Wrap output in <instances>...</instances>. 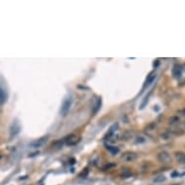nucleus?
Listing matches in <instances>:
<instances>
[{
    "instance_id": "nucleus-1",
    "label": "nucleus",
    "mask_w": 185,
    "mask_h": 185,
    "mask_svg": "<svg viewBox=\"0 0 185 185\" xmlns=\"http://www.w3.org/2000/svg\"><path fill=\"white\" fill-rule=\"evenodd\" d=\"M72 103H73V97H72V95H68L65 99H64L63 103H62V106H61V109H60L61 115H67L68 112H69L70 109H71Z\"/></svg>"
},
{
    "instance_id": "nucleus-2",
    "label": "nucleus",
    "mask_w": 185,
    "mask_h": 185,
    "mask_svg": "<svg viewBox=\"0 0 185 185\" xmlns=\"http://www.w3.org/2000/svg\"><path fill=\"white\" fill-rule=\"evenodd\" d=\"M47 141H48V138L44 137V138L40 139V140H37L35 141H33V143L30 144V146L34 147V148H36V147H41V146H44L46 143H47Z\"/></svg>"
},
{
    "instance_id": "nucleus-3",
    "label": "nucleus",
    "mask_w": 185,
    "mask_h": 185,
    "mask_svg": "<svg viewBox=\"0 0 185 185\" xmlns=\"http://www.w3.org/2000/svg\"><path fill=\"white\" fill-rule=\"evenodd\" d=\"M157 158L160 162H164V163H168L171 161V156L169 155V153L167 152H160L157 156Z\"/></svg>"
},
{
    "instance_id": "nucleus-4",
    "label": "nucleus",
    "mask_w": 185,
    "mask_h": 185,
    "mask_svg": "<svg viewBox=\"0 0 185 185\" xmlns=\"http://www.w3.org/2000/svg\"><path fill=\"white\" fill-rule=\"evenodd\" d=\"M136 159H137V154L132 153V152H127L122 156V160H124V161H126V162L135 161Z\"/></svg>"
},
{
    "instance_id": "nucleus-5",
    "label": "nucleus",
    "mask_w": 185,
    "mask_h": 185,
    "mask_svg": "<svg viewBox=\"0 0 185 185\" xmlns=\"http://www.w3.org/2000/svg\"><path fill=\"white\" fill-rule=\"evenodd\" d=\"M78 141H79V138L77 137V136H74V135L68 137L67 140H66V143H67V144H69V146H74V144H76Z\"/></svg>"
},
{
    "instance_id": "nucleus-6",
    "label": "nucleus",
    "mask_w": 185,
    "mask_h": 185,
    "mask_svg": "<svg viewBox=\"0 0 185 185\" xmlns=\"http://www.w3.org/2000/svg\"><path fill=\"white\" fill-rule=\"evenodd\" d=\"M172 75H174L175 78H180L181 76V68L179 66H174V69H172Z\"/></svg>"
},
{
    "instance_id": "nucleus-7",
    "label": "nucleus",
    "mask_w": 185,
    "mask_h": 185,
    "mask_svg": "<svg viewBox=\"0 0 185 185\" xmlns=\"http://www.w3.org/2000/svg\"><path fill=\"white\" fill-rule=\"evenodd\" d=\"M175 158H177V162H179L180 164H185V155L181 152H177L175 154Z\"/></svg>"
},
{
    "instance_id": "nucleus-8",
    "label": "nucleus",
    "mask_w": 185,
    "mask_h": 185,
    "mask_svg": "<svg viewBox=\"0 0 185 185\" xmlns=\"http://www.w3.org/2000/svg\"><path fill=\"white\" fill-rule=\"evenodd\" d=\"M155 78H156V75H155V74H151V75H149V76H148V78L146 79V84H144V87H146V86H148V85L154 81V79H155Z\"/></svg>"
},
{
    "instance_id": "nucleus-9",
    "label": "nucleus",
    "mask_w": 185,
    "mask_h": 185,
    "mask_svg": "<svg viewBox=\"0 0 185 185\" xmlns=\"http://www.w3.org/2000/svg\"><path fill=\"white\" fill-rule=\"evenodd\" d=\"M107 148L110 150V153L113 154H116L117 152H119V149L117 148V147H113V146H107Z\"/></svg>"
},
{
    "instance_id": "nucleus-10",
    "label": "nucleus",
    "mask_w": 185,
    "mask_h": 185,
    "mask_svg": "<svg viewBox=\"0 0 185 185\" xmlns=\"http://www.w3.org/2000/svg\"><path fill=\"white\" fill-rule=\"evenodd\" d=\"M166 179V177L164 175H160V177H156L155 179H154V182H162V181H164Z\"/></svg>"
},
{
    "instance_id": "nucleus-11",
    "label": "nucleus",
    "mask_w": 185,
    "mask_h": 185,
    "mask_svg": "<svg viewBox=\"0 0 185 185\" xmlns=\"http://www.w3.org/2000/svg\"><path fill=\"white\" fill-rule=\"evenodd\" d=\"M5 98H6V95H5V93L4 92L2 91V89L0 88V101L1 102H3L5 100Z\"/></svg>"
}]
</instances>
